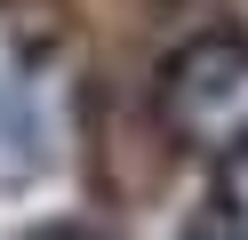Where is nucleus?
Here are the masks:
<instances>
[{
  "instance_id": "2",
  "label": "nucleus",
  "mask_w": 248,
  "mask_h": 240,
  "mask_svg": "<svg viewBox=\"0 0 248 240\" xmlns=\"http://www.w3.org/2000/svg\"><path fill=\"white\" fill-rule=\"evenodd\" d=\"M216 216H224L232 232L248 240V144H232L224 168H216Z\"/></svg>"
},
{
  "instance_id": "1",
  "label": "nucleus",
  "mask_w": 248,
  "mask_h": 240,
  "mask_svg": "<svg viewBox=\"0 0 248 240\" xmlns=\"http://www.w3.org/2000/svg\"><path fill=\"white\" fill-rule=\"evenodd\" d=\"M248 80V48L240 40H200L192 56H176V72H168V120L176 128H200L216 104H232Z\"/></svg>"
},
{
  "instance_id": "4",
  "label": "nucleus",
  "mask_w": 248,
  "mask_h": 240,
  "mask_svg": "<svg viewBox=\"0 0 248 240\" xmlns=\"http://www.w3.org/2000/svg\"><path fill=\"white\" fill-rule=\"evenodd\" d=\"M32 240H104V232H80V224H64V232H32Z\"/></svg>"
},
{
  "instance_id": "3",
  "label": "nucleus",
  "mask_w": 248,
  "mask_h": 240,
  "mask_svg": "<svg viewBox=\"0 0 248 240\" xmlns=\"http://www.w3.org/2000/svg\"><path fill=\"white\" fill-rule=\"evenodd\" d=\"M192 240H240V232H232V224H224V216H208V224H200V232H192Z\"/></svg>"
}]
</instances>
